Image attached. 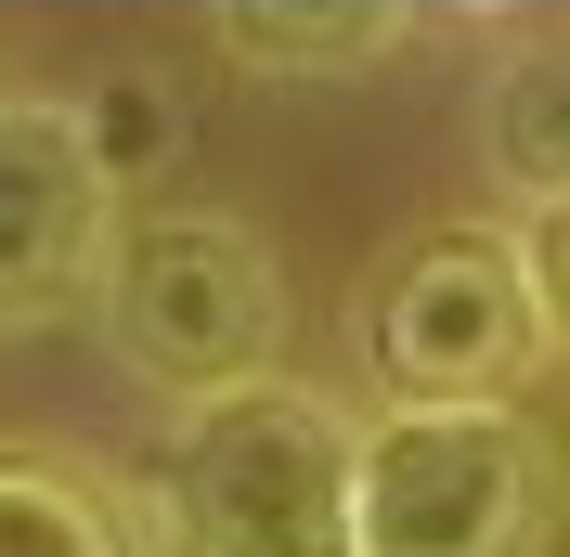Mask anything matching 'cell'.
I'll return each instance as SVG.
<instances>
[{
	"mask_svg": "<svg viewBox=\"0 0 570 557\" xmlns=\"http://www.w3.org/2000/svg\"><path fill=\"white\" fill-rule=\"evenodd\" d=\"M156 557H351V416L298 377L181 402L156 453Z\"/></svg>",
	"mask_w": 570,
	"mask_h": 557,
	"instance_id": "1",
	"label": "cell"
},
{
	"mask_svg": "<svg viewBox=\"0 0 570 557\" xmlns=\"http://www.w3.org/2000/svg\"><path fill=\"white\" fill-rule=\"evenodd\" d=\"M130 221V169L91 105H0V338L66 324L105 285V246Z\"/></svg>",
	"mask_w": 570,
	"mask_h": 557,
	"instance_id": "5",
	"label": "cell"
},
{
	"mask_svg": "<svg viewBox=\"0 0 570 557\" xmlns=\"http://www.w3.org/2000/svg\"><path fill=\"white\" fill-rule=\"evenodd\" d=\"M91 312H105L117 363H130L142 389L208 402V389L273 377V350H285V273H273V246H259L234 208H142V221H117Z\"/></svg>",
	"mask_w": 570,
	"mask_h": 557,
	"instance_id": "4",
	"label": "cell"
},
{
	"mask_svg": "<svg viewBox=\"0 0 570 557\" xmlns=\"http://www.w3.org/2000/svg\"><path fill=\"white\" fill-rule=\"evenodd\" d=\"M363 350L402 402H505L558 350V208L493 234L441 221L363 285Z\"/></svg>",
	"mask_w": 570,
	"mask_h": 557,
	"instance_id": "3",
	"label": "cell"
},
{
	"mask_svg": "<svg viewBox=\"0 0 570 557\" xmlns=\"http://www.w3.org/2000/svg\"><path fill=\"white\" fill-rule=\"evenodd\" d=\"M0 557H142L130 545V492L78 453L0 441Z\"/></svg>",
	"mask_w": 570,
	"mask_h": 557,
	"instance_id": "7",
	"label": "cell"
},
{
	"mask_svg": "<svg viewBox=\"0 0 570 557\" xmlns=\"http://www.w3.org/2000/svg\"><path fill=\"white\" fill-rule=\"evenodd\" d=\"M493 169L519 182V208H558V182H570V78H558V39H519L493 78Z\"/></svg>",
	"mask_w": 570,
	"mask_h": 557,
	"instance_id": "8",
	"label": "cell"
},
{
	"mask_svg": "<svg viewBox=\"0 0 570 557\" xmlns=\"http://www.w3.org/2000/svg\"><path fill=\"white\" fill-rule=\"evenodd\" d=\"M208 39L247 78H376L415 39V13L402 0H220Z\"/></svg>",
	"mask_w": 570,
	"mask_h": 557,
	"instance_id": "6",
	"label": "cell"
},
{
	"mask_svg": "<svg viewBox=\"0 0 570 557\" xmlns=\"http://www.w3.org/2000/svg\"><path fill=\"white\" fill-rule=\"evenodd\" d=\"M558 441L519 402H390L351 428V557H544Z\"/></svg>",
	"mask_w": 570,
	"mask_h": 557,
	"instance_id": "2",
	"label": "cell"
}]
</instances>
